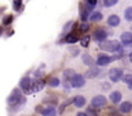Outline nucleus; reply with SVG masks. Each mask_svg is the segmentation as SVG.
<instances>
[{
	"label": "nucleus",
	"instance_id": "f257e3e1",
	"mask_svg": "<svg viewBox=\"0 0 132 116\" xmlns=\"http://www.w3.org/2000/svg\"><path fill=\"white\" fill-rule=\"evenodd\" d=\"M101 49L104 50H109V52H115V50H120V44L117 40H110V41H104L101 45Z\"/></svg>",
	"mask_w": 132,
	"mask_h": 116
},
{
	"label": "nucleus",
	"instance_id": "c756f323",
	"mask_svg": "<svg viewBox=\"0 0 132 116\" xmlns=\"http://www.w3.org/2000/svg\"><path fill=\"white\" fill-rule=\"evenodd\" d=\"M78 116H88V115H87V113H84V112H79V113H78Z\"/></svg>",
	"mask_w": 132,
	"mask_h": 116
},
{
	"label": "nucleus",
	"instance_id": "20e7f679",
	"mask_svg": "<svg viewBox=\"0 0 132 116\" xmlns=\"http://www.w3.org/2000/svg\"><path fill=\"white\" fill-rule=\"evenodd\" d=\"M70 84L74 86V88H82L84 85V78L82 75H74L71 76L70 79Z\"/></svg>",
	"mask_w": 132,
	"mask_h": 116
},
{
	"label": "nucleus",
	"instance_id": "7c9ffc66",
	"mask_svg": "<svg viewBox=\"0 0 132 116\" xmlns=\"http://www.w3.org/2000/svg\"><path fill=\"white\" fill-rule=\"evenodd\" d=\"M128 88H129V89H131V90H132V81H131V83H129V84H128Z\"/></svg>",
	"mask_w": 132,
	"mask_h": 116
},
{
	"label": "nucleus",
	"instance_id": "423d86ee",
	"mask_svg": "<svg viewBox=\"0 0 132 116\" xmlns=\"http://www.w3.org/2000/svg\"><path fill=\"white\" fill-rule=\"evenodd\" d=\"M106 36H108V34L105 32V30H97V31H95V34H93V39L97 40V41H101V43L105 41Z\"/></svg>",
	"mask_w": 132,
	"mask_h": 116
},
{
	"label": "nucleus",
	"instance_id": "6e6552de",
	"mask_svg": "<svg viewBox=\"0 0 132 116\" xmlns=\"http://www.w3.org/2000/svg\"><path fill=\"white\" fill-rule=\"evenodd\" d=\"M114 60L113 57H109V55H101V57H98V60H97V65L98 66H105V65H108V63H110L111 61Z\"/></svg>",
	"mask_w": 132,
	"mask_h": 116
},
{
	"label": "nucleus",
	"instance_id": "7ed1b4c3",
	"mask_svg": "<svg viewBox=\"0 0 132 116\" xmlns=\"http://www.w3.org/2000/svg\"><path fill=\"white\" fill-rule=\"evenodd\" d=\"M8 103H9L11 106H16V104L21 103V93H20L18 89H14V90H13V93H12L11 97L8 98Z\"/></svg>",
	"mask_w": 132,
	"mask_h": 116
},
{
	"label": "nucleus",
	"instance_id": "393cba45",
	"mask_svg": "<svg viewBox=\"0 0 132 116\" xmlns=\"http://www.w3.org/2000/svg\"><path fill=\"white\" fill-rule=\"evenodd\" d=\"M82 45L83 46H88V43H89V36H84L83 39H82Z\"/></svg>",
	"mask_w": 132,
	"mask_h": 116
},
{
	"label": "nucleus",
	"instance_id": "1a4fd4ad",
	"mask_svg": "<svg viewBox=\"0 0 132 116\" xmlns=\"http://www.w3.org/2000/svg\"><path fill=\"white\" fill-rule=\"evenodd\" d=\"M21 88L23 89V90H26V92H30L31 90V80H30V78H23L22 80H21Z\"/></svg>",
	"mask_w": 132,
	"mask_h": 116
},
{
	"label": "nucleus",
	"instance_id": "2eb2a0df",
	"mask_svg": "<svg viewBox=\"0 0 132 116\" xmlns=\"http://www.w3.org/2000/svg\"><path fill=\"white\" fill-rule=\"evenodd\" d=\"M42 113H43V116H56V110L53 107H48V108L43 110Z\"/></svg>",
	"mask_w": 132,
	"mask_h": 116
},
{
	"label": "nucleus",
	"instance_id": "f3484780",
	"mask_svg": "<svg viewBox=\"0 0 132 116\" xmlns=\"http://www.w3.org/2000/svg\"><path fill=\"white\" fill-rule=\"evenodd\" d=\"M124 18L127 21H132V7H128L124 11Z\"/></svg>",
	"mask_w": 132,
	"mask_h": 116
},
{
	"label": "nucleus",
	"instance_id": "f8f14e48",
	"mask_svg": "<svg viewBox=\"0 0 132 116\" xmlns=\"http://www.w3.org/2000/svg\"><path fill=\"white\" fill-rule=\"evenodd\" d=\"M98 74H100V70H98L97 67H92V69H89V70L86 72V76H87V78H96Z\"/></svg>",
	"mask_w": 132,
	"mask_h": 116
},
{
	"label": "nucleus",
	"instance_id": "4468645a",
	"mask_svg": "<svg viewBox=\"0 0 132 116\" xmlns=\"http://www.w3.org/2000/svg\"><path fill=\"white\" fill-rule=\"evenodd\" d=\"M44 88V83L43 81H36V83H34L32 85H31V90L30 92H39V90H42Z\"/></svg>",
	"mask_w": 132,
	"mask_h": 116
},
{
	"label": "nucleus",
	"instance_id": "9b49d317",
	"mask_svg": "<svg viewBox=\"0 0 132 116\" xmlns=\"http://www.w3.org/2000/svg\"><path fill=\"white\" fill-rule=\"evenodd\" d=\"M119 22H120V20H119L118 16H114V14H113V16H110V17L108 18V23H109L110 26H114V27H115V26L119 25Z\"/></svg>",
	"mask_w": 132,
	"mask_h": 116
},
{
	"label": "nucleus",
	"instance_id": "b1692460",
	"mask_svg": "<svg viewBox=\"0 0 132 116\" xmlns=\"http://www.w3.org/2000/svg\"><path fill=\"white\" fill-rule=\"evenodd\" d=\"M49 85H51V86H58V85H60V80H58L57 78H52V79L49 80Z\"/></svg>",
	"mask_w": 132,
	"mask_h": 116
},
{
	"label": "nucleus",
	"instance_id": "4be33fe9",
	"mask_svg": "<svg viewBox=\"0 0 132 116\" xmlns=\"http://www.w3.org/2000/svg\"><path fill=\"white\" fill-rule=\"evenodd\" d=\"M118 3V0H104V7H113Z\"/></svg>",
	"mask_w": 132,
	"mask_h": 116
},
{
	"label": "nucleus",
	"instance_id": "412c9836",
	"mask_svg": "<svg viewBox=\"0 0 132 116\" xmlns=\"http://www.w3.org/2000/svg\"><path fill=\"white\" fill-rule=\"evenodd\" d=\"M22 7V0H14L13 2V9L14 11H20Z\"/></svg>",
	"mask_w": 132,
	"mask_h": 116
},
{
	"label": "nucleus",
	"instance_id": "0eeeda50",
	"mask_svg": "<svg viewBox=\"0 0 132 116\" xmlns=\"http://www.w3.org/2000/svg\"><path fill=\"white\" fill-rule=\"evenodd\" d=\"M120 40H122V43H123L126 46L132 45V34H131V32H123V34L120 35Z\"/></svg>",
	"mask_w": 132,
	"mask_h": 116
},
{
	"label": "nucleus",
	"instance_id": "5701e85b",
	"mask_svg": "<svg viewBox=\"0 0 132 116\" xmlns=\"http://www.w3.org/2000/svg\"><path fill=\"white\" fill-rule=\"evenodd\" d=\"M12 20H13V17H12L11 14L5 16V17L3 18V25H5V26H7V25H9V23L12 22Z\"/></svg>",
	"mask_w": 132,
	"mask_h": 116
},
{
	"label": "nucleus",
	"instance_id": "aec40b11",
	"mask_svg": "<svg viewBox=\"0 0 132 116\" xmlns=\"http://www.w3.org/2000/svg\"><path fill=\"white\" fill-rule=\"evenodd\" d=\"M102 18V14L100 12H95L91 14V21H100Z\"/></svg>",
	"mask_w": 132,
	"mask_h": 116
},
{
	"label": "nucleus",
	"instance_id": "a211bd4d",
	"mask_svg": "<svg viewBox=\"0 0 132 116\" xmlns=\"http://www.w3.org/2000/svg\"><path fill=\"white\" fill-rule=\"evenodd\" d=\"M83 62L88 66H92L93 65V60L89 57V54H83Z\"/></svg>",
	"mask_w": 132,
	"mask_h": 116
},
{
	"label": "nucleus",
	"instance_id": "f03ea898",
	"mask_svg": "<svg viewBox=\"0 0 132 116\" xmlns=\"http://www.w3.org/2000/svg\"><path fill=\"white\" fill-rule=\"evenodd\" d=\"M122 76H123V71L120 69H111L109 71V79L111 81H114V83L119 81L122 79Z\"/></svg>",
	"mask_w": 132,
	"mask_h": 116
},
{
	"label": "nucleus",
	"instance_id": "a878e982",
	"mask_svg": "<svg viewBox=\"0 0 132 116\" xmlns=\"http://www.w3.org/2000/svg\"><path fill=\"white\" fill-rule=\"evenodd\" d=\"M124 81H126L127 84H129V83L132 81V74H128V75H126V76H124Z\"/></svg>",
	"mask_w": 132,
	"mask_h": 116
},
{
	"label": "nucleus",
	"instance_id": "cd10ccee",
	"mask_svg": "<svg viewBox=\"0 0 132 116\" xmlns=\"http://www.w3.org/2000/svg\"><path fill=\"white\" fill-rule=\"evenodd\" d=\"M80 30H82V31H87V30H88V25H87V23H82V25H80Z\"/></svg>",
	"mask_w": 132,
	"mask_h": 116
},
{
	"label": "nucleus",
	"instance_id": "dca6fc26",
	"mask_svg": "<svg viewBox=\"0 0 132 116\" xmlns=\"http://www.w3.org/2000/svg\"><path fill=\"white\" fill-rule=\"evenodd\" d=\"M74 102H75V106H77V107H83V106L86 104V98L82 97V95H78Z\"/></svg>",
	"mask_w": 132,
	"mask_h": 116
},
{
	"label": "nucleus",
	"instance_id": "39448f33",
	"mask_svg": "<svg viewBox=\"0 0 132 116\" xmlns=\"http://www.w3.org/2000/svg\"><path fill=\"white\" fill-rule=\"evenodd\" d=\"M105 103H106V99H105L104 95H96V97L91 101V104H92L95 108H100V107L105 106Z\"/></svg>",
	"mask_w": 132,
	"mask_h": 116
},
{
	"label": "nucleus",
	"instance_id": "c85d7f7f",
	"mask_svg": "<svg viewBox=\"0 0 132 116\" xmlns=\"http://www.w3.org/2000/svg\"><path fill=\"white\" fill-rule=\"evenodd\" d=\"M88 2V4L91 5V7H95L96 4H97V0H87Z\"/></svg>",
	"mask_w": 132,
	"mask_h": 116
},
{
	"label": "nucleus",
	"instance_id": "9d476101",
	"mask_svg": "<svg viewBox=\"0 0 132 116\" xmlns=\"http://www.w3.org/2000/svg\"><path fill=\"white\" fill-rule=\"evenodd\" d=\"M119 110H120V112H123V113H128V112L132 111V103H131V102H123V103L120 104Z\"/></svg>",
	"mask_w": 132,
	"mask_h": 116
},
{
	"label": "nucleus",
	"instance_id": "bb28decb",
	"mask_svg": "<svg viewBox=\"0 0 132 116\" xmlns=\"http://www.w3.org/2000/svg\"><path fill=\"white\" fill-rule=\"evenodd\" d=\"M80 17H82V20H83V21H86V20H87V17H88V14H87V11H82V13H80Z\"/></svg>",
	"mask_w": 132,
	"mask_h": 116
},
{
	"label": "nucleus",
	"instance_id": "2f4dec72",
	"mask_svg": "<svg viewBox=\"0 0 132 116\" xmlns=\"http://www.w3.org/2000/svg\"><path fill=\"white\" fill-rule=\"evenodd\" d=\"M129 61H131V62H132V52H131V53H129Z\"/></svg>",
	"mask_w": 132,
	"mask_h": 116
},
{
	"label": "nucleus",
	"instance_id": "ddd939ff",
	"mask_svg": "<svg viewBox=\"0 0 132 116\" xmlns=\"http://www.w3.org/2000/svg\"><path fill=\"white\" fill-rule=\"evenodd\" d=\"M120 99H122V94L119 92H113L110 94V101L113 103H118V102H120Z\"/></svg>",
	"mask_w": 132,
	"mask_h": 116
},
{
	"label": "nucleus",
	"instance_id": "6ab92c4d",
	"mask_svg": "<svg viewBox=\"0 0 132 116\" xmlns=\"http://www.w3.org/2000/svg\"><path fill=\"white\" fill-rule=\"evenodd\" d=\"M65 40H66V43H70V44L73 43V44H74V43L78 40V37H77L75 35H73V34H69L68 36H66V39H65Z\"/></svg>",
	"mask_w": 132,
	"mask_h": 116
}]
</instances>
